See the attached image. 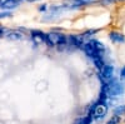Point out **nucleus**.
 <instances>
[{"label":"nucleus","instance_id":"obj_1","mask_svg":"<svg viewBox=\"0 0 125 124\" xmlns=\"http://www.w3.org/2000/svg\"><path fill=\"white\" fill-rule=\"evenodd\" d=\"M45 43L49 46H55V45H66V35L58 33V32H53L46 34V41Z\"/></svg>","mask_w":125,"mask_h":124},{"label":"nucleus","instance_id":"obj_2","mask_svg":"<svg viewBox=\"0 0 125 124\" xmlns=\"http://www.w3.org/2000/svg\"><path fill=\"white\" fill-rule=\"evenodd\" d=\"M106 113H108V104L106 103H104V101H98L95 105H94V108L91 109V113H90V115L93 119H101L106 115Z\"/></svg>","mask_w":125,"mask_h":124},{"label":"nucleus","instance_id":"obj_3","mask_svg":"<svg viewBox=\"0 0 125 124\" xmlns=\"http://www.w3.org/2000/svg\"><path fill=\"white\" fill-rule=\"evenodd\" d=\"M114 77V67L113 65H104L100 70V80L103 83H109Z\"/></svg>","mask_w":125,"mask_h":124},{"label":"nucleus","instance_id":"obj_4","mask_svg":"<svg viewBox=\"0 0 125 124\" xmlns=\"http://www.w3.org/2000/svg\"><path fill=\"white\" fill-rule=\"evenodd\" d=\"M83 50H84L85 54H86L89 58H91V59L95 58V56H103V54H100L99 51L89 43V41H88V43H84V45H83Z\"/></svg>","mask_w":125,"mask_h":124},{"label":"nucleus","instance_id":"obj_5","mask_svg":"<svg viewBox=\"0 0 125 124\" xmlns=\"http://www.w3.org/2000/svg\"><path fill=\"white\" fill-rule=\"evenodd\" d=\"M31 39L35 44H41V43H45L46 41V34H44L43 32L40 30H33L31 32Z\"/></svg>","mask_w":125,"mask_h":124},{"label":"nucleus","instance_id":"obj_6","mask_svg":"<svg viewBox=\"0 0 125 124\" xmlns=\"http://www.w3.org/2000/svg\"><path fill=\"white\" fill-rule=\"evenodd\" d=\"M109 36H110V39L114 41V43H124L125 41V36L123 34L118 33V32H111L109 34Z\"/></svg>","mask_w":125,"mask_h":124},{"label":"nucleus","instance_id":"obj_7","mask_svg":"<svg viewBox=\"0 0 125 124\" xmlns=\"http://www.w3.org/2000/svg\"><path fill=\"white\" fill-rule=\"evenodd\" d=\"M89 43L94 46V48H95L98 51H99V53L100 54H104V51H105V45H104L103 43H100V41L99 40H95V39H93V40H90L89 41Z\"/></svg>","mask_w":125,"mask_h":124},{"label":"nucleus","instance_id":"obj_8","mask_svg":"<svg viewBox=\"0 0 125 124\" xmlns=\"http://www.w3.org/2000/svg\"><path fill=\"white\" fill-rule=\"evenodd\" d=\"M6 38L9 40H20V39H23V34L20 33V32H16V30H14V32H9L6 34Z\"/></svg>","mask_w":125,"mask_h":124},{"label":"nucleus","instance_id":"obj_9","mask_svg":"<svg viewBox=\"0 0 125 124\" xmlns=\"http://www.w3.org/2000/svg\"><path fill=\"white\" fill-rule=\"evenodd\" d=\"M18 4H15L14 1H11V0H5L4 3L0 4V8H1L3 10H8V9H14L16 8Z\"/></svg>","mask_w":125,"mask_h":124},{"label":"nucleus","instance_id":"obj_10","mask_svg":"<svg viewBox=\"0 0 125 124\" xmlns=\"http://www.w3.org/2000/svg\"><path fill=\"white\" fill-rule=\"evenodd\" d=\"M93 60H94V64H95V67H96L99 70H101L103 67L105 65V64H104V60H103V56H95V58H93Z\"/></svg>","mask_w":125,"mask_h":124},{"label":"nucleus","instance_id":"obj_11","mask_svg":"<svg viewBox=\"0 0 125 124\" xmlns=\"http://www.w3.org/2000/svg\"><path fill=\"white\" fill-rule=\"evenodd\" d=\"M114 114H115V115H123V114H125V105L116 107L115 110H114Z\"/></svg>","mask_w":125,"mask_h":124},{"label":"nucleus","instance_id":"obj_12","mask_svg":"<svg viewBox=\"0 0 125 124\" xmlns=\"http://www.w3.org/2000/svg\"><path fill=\"white\" fill-rule=\"evenodd\" d=\"M119 122H120L119 115H114L113 118H110V120H108L106 124H119Z\"/></svg>","mask_w":125,"mask_h":124},{"label":"nucleus","instance_id":"obj_13","mask_svg":"<svg viewBox=\"0 0 125 124\" xmlns=\"http://www.w3.org/2000/svg\"><path fill=\"white\" fill-rule=\"evenodd\" d=\"M96 32H98V30H89V32H86V33L83 34V35H81V38H83V39H85V38H90L91 35L96 34Z\"/></svg>","mask_w":125,"mask_h":124},{"label":"nucleus","instance_id":"obj_14","mask_svg":"<svg viewBox=\"0 0 125 124\" xmlns=\"http://www.w3.org/2000/svg\"><path fill=\"white\" fill-rule=\"evenodd\" d=\"M75 1H78V3L80 4V6H81V5H86V4H90V3H93L94 0H75Z\"/></svg>","mask_w":125,"mask_h":124},{"label":"nucleus","instance_id":"obj_15","mask_svg":"<svg viewBox=\"0 0 125 124\" xmlns=\"http://www.w3.org/2000/svg\"><path fill=\"white\" fill-rule=\"evenodd\" d=\"M10 15H11V14H10L9 11H5V13H0V19H4V18H9Z\"/></svg>","mask_w":125,"mask_h":124},{"label":"nucleus","instance_id":"obj_16","mask_svg":"<svg viewBox=\"0 0 125 124\" xmlns=\"http://www.w3.org/2000/svg\"><path fill=\"white\" fill-rule=\"evenodd\" d=\"M120 78L121 79H125V67H123V69L120 71Z\"/></svg>","mask_w":125,"mask_h":124},{"label":"nucleus","instance_id":"obj_17","mask_svg":"<svg viewBox=\"0 0 125 124\" xmlns=\"http://www.w3.org/2000/svg\"><path fill=\"white\" fill-rule=\"evenodd\" d=\"M46 9H48V5H46V4L41 5V6L39 8V10H40V11H44V10H46Z\"/></svg>","mask_w":125,"mask_h":124},{"label":"nucleus","instance_id":"obj_18","mask_svg":"<svg viewBox=\"0 0 125 124\" xmlns=\"http://www.w3.org/2000/svg\"><path fill=\"white\" fill-rule=\"evenodd\" d=\"M4 32H5L4 28H3V26H0V35H3V34H4Z\"/></svg>","mask_w":125,"mask_h":124},{"label":"nucleus","instance_id":"obj_19","mask_svg":"<svg viewBox=\"0 0 125 124\" xmlns=\"http://www.w3.org/2000/svg\"><path fill=\"white\" fill-rule=\"evenodd\" d=\"M11 1H14V3H15V4H19V3H20V1H21V0H11Z\"/></svg>","mask_w":125,"mask_h":124},{"label":"nucleus","instance_id":"obj_20","mask_svg":"<svg viewBox=\"0 0 125 124\" xmlns=\"http://www.w3.org/2000/svg\"><path fill=\"white\" fill-rule=\"evenodd\" d=\"M28 1H30V3H34V1H38V0H28Z\"/></svg>","mask_w":125,"mask_h":124},{"label":"nucleus","instance_id":"obj_21","mask_svg":"<svg viewBox=\"0 0 125 124\" xmlns=\"http://www.w3.org/2000/svg\"><path fill=\"white\" fill-rule=\"evenodd\" d=\"M71 1H75V0H71Z\"/></svg>","mask_w":125,"mask_h":124}]
</instances>
